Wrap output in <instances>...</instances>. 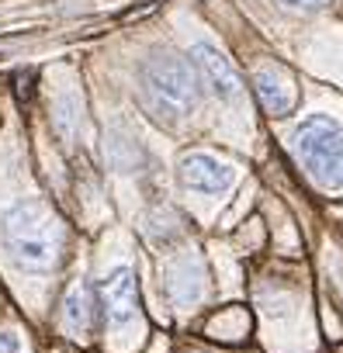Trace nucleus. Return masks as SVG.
Returning <instances> with one entry per match:
<instances>
[{
    "label": "nucleus",
    "instance_id": "f257e3e1",
    "mask_svg": "<svg viewBox=\"0 0 343 353\" xmlns=\"http://www.w3.org/2000/svg\"><path fill=\"white\" fill-rule=\"evenodd\" d=\"M4 243L18 267L25 270H49L59 263L66 229L63 222L39 201H18L4 212Z\"/></svg>",
    "mask_w": 343,
    "mask_h": 353
},
{
    "label": "nucleus",
    "instance_id": "f03ea898",
    "mask_svg": "<svg viewBox=\"0 0 343 353\" xmlns=\"http://www.w3.org/2000/svg\"><path fill=\"white\" fill-rule=\"evenodd\" d=\"M139 87H142L146 108L159 121H181L184 114L195 111L202 97L198 70L191 66V59H181V56H153L139 70Z\"/></svg>",
    "mask_w": 343,
    "mask_h": 353
},
{
    "label": "nucleus",
    "instance_id": "7ed1b4c3",
    "mask_svg": "<svg viewBox=\"0 0 343 353\" xmlns=\"http://www.w3.org/2000/svg\"><path fill=\"white\" fill-rule=\"evenodd\" d=\"M295 156L322 188H343V128L326 118H305L295 128Z\"/></svg>",
    "mask_w": 343,
    "mask_h": 353
},
{
    "label": "nucleus",
    "instance_id": "20e7f679",
    "mask_svg": "<svg viewBox=\"0 0 343 353\" xmlns=\"http://www.w3.org/2000/svg\"><path fill=\"white\" fill-rule=\"evenodd\" d=\"M101 308H104V319L115 332H125L135 319H139V284H135V274L132 267H118L111 270V277L101 284Z\"/></svg>",
    "mask_w": 343,
    "mask_h": 353
},
{
    "label": "nucleus",
    "instance_id": "39448f33",
    "mask_svg": "<svg viewBox=\"0 0 343 353\" xmlns=\"http://www.w3.org/2000/svg\"><path fill=\"white\" fill-rule=\"evenodd\" d=\"M191 66L198 70V80L208 83V90L222 101H236L243 94V83H239V73L233 70V63L208 42H198L191 49Z\"/></svg>",
    "mask_w": 343,
    "mask_h": 353
},
{
    "label": "nucleus",
    "instance_id": "423d86ee",
    "mask_svg": "<svg viewBox=\"0 0 343 353\" xmlns=\"http://www.w3.org/2000/svg\"><path fill=\"white\" fill-rule=\"evenodd\" d=\"M181 181L195 191L219 194V191L233 188V166L222 163L219 156H208V152H188L181 159Z\"/></svg>",
    "mask_w": 343,
    "mask_h": 353
},
{
    "label": "nucleus",
    "instance_id": "0eeeda50",
    "mask_svg": "<svg viewBox=\"0 0 343 353\" xmlns=\"http://www.w3.org/2000/svg\"><path fill=\"white\" fill-rule=\"evenodd\" d=\"M253 90H257L260 104H264L274 118H284V114L295 108V101H298V90H295L291 77H288L281 66H260V70L253 73Z\"/></svg>",
    "mask_w": 343,
    "mask_h": 353
},
{
    "label": "nucleus",
    "instance_id": "6e6552de",
    "mask_svg": "<svg viewBox=\"0 0 343 353\" xmlns=\"http://www.w3.org/2000/svg\"><path fill=\"white\" fill-rule=\"evenodd\" d=\"M97 322V291L90 284H73L63 298V329L73 339H87Z\"/></svg>",
    "mask_w": 343,
    "mask_h": 353
},
{
    "label": "nucleus",
    "instance_id": "1a4fd4ad",
    "mask_svg": "<svg viewBox=\"0 0 343 353\" xmlns=\"http://www.w3.org/2000/svg\"><path fill=\"white\" fill-rule=\"evenodd\" d=\"M281 4H288V8H302V11H312V8H322L326 0H281Z\"/></svg>",
    "mask_w": 343,
    "mask_h": 353
},
{
    "label": "nucleus",
    "instance_id": "9d476101",
    "mask_svg": "<svg viewBox=\"0 0 343 353\" xmlns=\"http://www.w3.org/2000/svg\"><path fill=\"white\" fill-rule=\"evenodd\" d=\"M0 353H18V339L11 332H0Z\"/></svg>",
    "mask_w": 343,
    "mask_h": 353
}]
</instances>
